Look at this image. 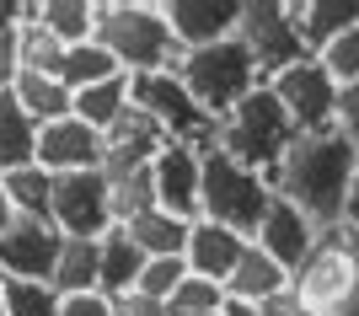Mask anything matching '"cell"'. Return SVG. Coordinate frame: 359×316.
Here are the masks:
<instances>
[{
	"mask_svg": "<svg viewBox=\"0 0 359 316\" xmlns=\"http://www.w3.org/2000/svg\"><path fill=\"white\" fill-rule=\"evenodd\" d=\"M354 166H359V151L338 129H322V135H300L295 145H290V156L279 161L269 188L279 198H290L316 231H338L344 214H348Z\"/></svg>",
	"mask_w": 359,
	"mask_h": 316,
	"instance_id": "obj_1",
	"label": "cell"
},
{
	"mask_svg": "<svg viewBox=\"0 0 359 316\" xmlns=\"http://www.w3.org/2000/svg\"><path fill=\"white\" fill-rule=\"evenodd\" d=\"M97 43L118 60L123 76H161L188 54L161 0H97Z\"/></svg>",
	"mask_w": 359,
	"mask_h": 316,
	"instance_id": "obj_2",
	"label": "cell"
},
{
	"mask_svg": "<svg viewBox=\"0 0 359 316\" xmlns=\"http://www.w3.org/2000/svg\"><path fill=\"white\" fill-rule=\"evenodd\" d=\"M295 139H300V129H295V118L285 113V102L273 97V86H257L247 102H236L220 118V139H215V145H220L225 156H236L241 166H252V172L273 177Z\"/></svg>",
	"mask_w": 359,
	"mask_h": 316,
	"instance_id": "obj_3",
	"label": "cell"
},
{
	"mask_svg": "<svg viewBox=\"0 0 359 316\" xmlns=\"http://www.w3.org/2000/svg\"><path fill=\"white\" fill-rule=\"evenodd\" d=\"M177 81L198 97V107L210 118H225L257 86H269L263 70H257V60H252V48L241 43V38H225V43H210V48H188L182 64H177Z\"/></svg>",
	"mask_w": 359,
	"mask_h": 316,
	"instance_id": "obj_4",
	"label": "cell"
},
{
	"mask_svg": "<svg viewBox=\"0 0 359 316\" xmlns=\"http://www.w3.org/2000/svg\"><path fill=\"white\" fill-rule=\"evenodd\" d=\"M273 204V188L263 172L252 166H241L236 156H225L220 145L204 151V214L198 220H215V226H231L241 236L252 241L257 226H263V214Z\"/></svg>",
	"mask_w": 359,
	"mask_h": 316,
	"instance_id": "obj_5",
	"label": "cell"
},
{
	"mask_svg": "<svg viewBox=\"0 0 359 316\" xmlns=\"http://www.w3.org/2000/svg\"><path fill=\"white\" fill-rule=\"evenodd\" d=\"M135 107H145L150 118L166 129V139L177 145H194V151H210L220 139V118H210L198 97L177 81V70H161V76H135Z\"/></svg>",
	"mask_w": 359,
	"mask_h": 316,
	"instance_id": "obj_6",
	"label": "cell"
},
{
	"mask_svg": "<svg viewBox=\"0 0 359 316\" xmlns=\"http://www.w3.org/2000/svg\"><path fill=\"white\" fill-rule=\"evenodd\" d=\"M236 38L252 48L263 81L285 76L290 64H300V60H311L306 43H300V32H295L290 0H241V27H236Z\"/></svg>",
	"mask_w": 359,
	"mask_h": 316,
	"instance_id": "obj_7",
	"label": "cell"
},
{
	"mask_svg": "<svg viewBox=\"0 0 359 316\" xmlns=\"http://www.w3.org/2000/svg\"><path fill=\"white\" fill-rule=\"evenodd\" d=\"M295 289L306 295L311 316H344L348 295H354V252H348L344 226L322 231V241L311 247V257L295 268Z\"/></svg>",
	"mask_w": 359,
	"mask_h": 316,
	"instance_id": "obj_8",
	"label": "cell"
},
{
	"mask_svg": "<svg viewBox=\"0 0 359 316\" xmlns=\"http://www.w3.org/2000/svg\"><path fill=\"white\" fill-rule=\"evenodd\" d=\"M273 97L285 102V113L295 118L300 135H322V129H338V102H344V86L327 76L322 60H300L290 64L285 76L269 81Z\"/></svg>",
	"mask_w": 359,
	"mask_h": 316,
	"instance_id": "obj_9",
	"label": "cell"
},
{
	"mask_svg": "<svg viewBox=\"0 0 359 316\" xmlns=\"http://www.w3.org/2000/svg\"><path fill=\"white\" fill-rule=\"evenodd\" d=\"M54 226H60V236H81V241H102L107 231L118 226V220H113L107 172H70V177H54Z\"/></svg>",
	"mask_w": 359,
	"mask_h": 316,
	"instance_id": "obj_10",
	"label": "cell"
},
{
	"mask_svg": "<svg viewBox=\"0 0 359 316\" xmlns=\"http://www.w3.org/2000/svg\"><path fill=\"white\" fill-rule=\"evenodd\" d=\"M107 161V135L91 129L86 118H60L38 129V166L54 172V177H70V172H102Z\"/></svg>",
	"mask_w": 359,
	"mask_h": 316,
	"instance_id": "obj_11",
	"label": "cell"
},
{
	"mask_svg": "<svg viewBox=\"0 0 359 316\" xmlns=\"http://www.w3.org/2000/svg\"><path fill=\"white\" fill-rule=\"evenodd\" d=\"M150 172H156V204L194 226L198 214H204V151L172 139V145L150 161Z\"/></svg>",
	"mask_w": 359,
	"mask_h": 316,
	"instance_id": "obj_12",
	"label": "cell"
},
{
	"mask_svg": "<svg viewBox=\"0 0 359 316\" xmlns=\"http://www.w3.org/2000/svg\"><path fill=\"white\" fill-rule=\"evenodd\" d=\"M60 252H65L60 226H48V220H16L0 236V279H38V284H48L54 268H60Z\"/></svg>",
	"mask_w": 359,
	"mask_h": 316,
	"instance_id": "obj_13",
	"label": "cell"
},
{
	"mask_svg": "<svg viewBox=\"0 0 359 316\" xmlns=\"http://www.w3.org/2000/svg\"><path fill=\"white\" fill-rule=\"evenodd\" d=\"M161 6H166V22H172L182 48L225 43L241 27V0H161Z\"/></svg>",
	"mask_w": 359,
	"mask_h": 316,
	"instance_id": "obj_14",
	"label": "cell"
},
{
	"mask_svg": "<svg viewBox=\"0 0 359 316\" xmlns=\"http://www.w3.org/2000/svg\"><path fill=\"white\" fill-rule=\"evenodd\" d=\"M252 241L273 257V263H279V268H290V279H295V268L311 257V247L322 241V231H316L311 220L290 204V198L273 193V204H269V214H263V226H257Z\"/></svg>",
	"mask_w": 359,
	"mask_h": 316,
	"instance_id": "obj_15",
	"label": "cell"
},
{
	"mask_svg": "<svg viewBox=\"0 0 359 316\" xmlns=\"http://www.w3.org/2000/svg\"><path fill=\"white\" fill-rule=\"evenodd\" d=\"M172 139H166V129L156 118H150L145 107H129L113 129H107V161L102 172L107 177H123V172H140V166H150L156 156L166 151Z\"/></svg>",
	"mask_w": 359,
	"mask_h": 316,
	"instance_id": "obj_16",
	"label": "cell"
},
{
	"mask_svg": "<svg viewBox=\"0 0 359 316\" xmlns=\"http://www.w3.org/2000/svg\"><path fill=\"white\" fill-rule=\"evenodd\" d=\"M247 247L252 241L241 236V231L231 226H215V220H194V231H188V273H204V279H215V284H231V273L241 268V257H247Z\"/></svg>",
	"mask_w": 359,
	"mask_h": 316,
	"instance_id": "obj_17",
	"label": "cell"
},
{
	"mask_svg": "<svg viewBox=\"0 0 359 316\" xmlns=\"http://www.w3.org/2000/svg\"><path fill=\"white\" fill-rule=\"evenodd\" d=\"M290 16H295V32L306 54H327L348 27H359V0H290Z\"/></svg>",
	"mask_w": 359,
	"mask_h": 316,
	"instance_id": "obj_18",
	"label": "cell"
},
{
	"mask_svg": "<svg viewBox=\"0 0 359 316\" xmlns=\"http://www.w3.org/2000/svg\"><path fill=\"white\" fill-rule=\"evenodd\" d=\"M27 11L65 48H81V43L97 38V0H27Z\"/></svg>",
	"mask_w": 359,
	"mask_h": 316,
	"instance_id": "obj_19",
	"label": "cell"
},
{
	"mask_svg": "<svg viewBox=\"0 0 359 316\" xmlns=\"http://www.w3.org/2000/svg\"><path fill=\"white\" fill-rule=\"evenodd\" d=\"M145 263L150 257L140 252V241L129 236L123 226H113L102 236V295L107 301H118V295H129V289H140V273H145Z\"/></svg>",
	"mask_w": 359,
	"mask_h": 316,
	"instance_id": "obj_20",
	"label": "cell"
},
{
	"mask_svg": "<svg viewBox=\"0 0 359 316\" xmlns=\"http://www.w3.org/2000/svg\"><path fill=\"white\" fill-rule=\"evenodd\" d=\"M48 284L60 289L65 301L70 295H102V241H81V236H65V252H60V268Z\"/></svg>",
	"mask_w": 359,
	"mask_h": 316,
	"instance_id": "obj_21",
	"label": "cell"
},
{
	"mask_svg": "<svg viewBox=\"0 0 359 316\" xmlns=\"http://www.w3.org/2000/svg\"><path fill=\"white\" fill-rule=\"evenodd\" d=\"M290 284V268H279L263 247H247V257H241V268L231 273V284H225V301H247V305H263L269 295H279V289Z\"/></svg>",
	"mask_w": 359,
	"mask_h": 316,
	"instance_id": "obj_22",
	"label": "cell"
},
{
	"mask_svg": "<svg viewBox=\"0 0 359 316\" xmlns=\"http://www.w3.org/2000/svg\"><path fill=\"white\" fill-rule=\"evenodd\" d=\"M135 107V76H107V81H97V86H86V91H75V118H86L91 129H113V123L123 118Z\"/></svg>",
	"mask_w": 359,
	"mask_h": 316,
	"instance_id": "obj_23",
	"label": "cell"
},
{
	"mask_svg": "<svg viewBox=\"0 0 359 316\" xmlns=\"http://www.w3.org/2000/svg\"><path fill=\"white\" fill-rule=\"evenodd\" d=\"M16 102H22V113L43 129V123H60V118H70V113H75V91L65 86L60 76L22 70V81H16Z\"/></svg>",
	"mask_w": 359,
	"mask_h": 316,
	"instance_id": "obj_24",
	"label": "cell"
},
{
	"mask_svg": "<svg viewBox=\"0 0 359 316\" xmlns=\"http://www.w3.org/2000/svg\"><path fill=\"white\" fill-rule=\"evenodd\" d=\"M38 161V123L22 113L16 91H0V177Z\"/></svg>",
	"mask_w": 359,
	"mask_h": 316,
	"instance_id": "obj_25",
	"label": "cell"
},
{
	"mask_svg": "<svg viewBox=\"0 0 359 316\" xmlns=\"http://www.w3.org/2000/svg\"><path fill=\"white\" fill-rule=\"evenodd\" d=\"M0 188H6V198L16 204L22 220H48V226H54V172H43V166L32 161V166L6 172Z\"/></svg>",
	"mask_w": 359,
	"mask_h": 316,
	"instance_id": "obj_26",
	"label": "cell"
},
{
	"mask_svg": "<svg viewBox=\"0 0 359 316\" xmlns=\"http://www.w3.org/2000/svg\"><path fill=\"white\" fill-rule=\"evenodd\" d=\"M123 231L140 241V252H145V257H182L194 226L177 220V214H166V209H150V214H140V220H129Z\"/></svg>",
	"mask_w": 359,
	"mask_h": 316,
	"instance_id": "obj_27",
	"label": "cell"
},
{
	"mask_svg": "<svg viewBox=\"0 0 359 316\" xmlns=\"http://www.w3.org/2000/svg\"><path fill=\"white\" fill-rule=\"evenodd\" d=\"M107 188H113V220H118V226H129V220H140V214H150V209H161V204H156V172H150V166L123 172V177H107Z\"/></svg>",
	"mask_w": 359,
	"mask_h": 316,
	"instance_id": "obj_28",
	"label": "cell"
},
{
	"mask_svg": "<svg viewBox=\"0 0 359 316\" xmlns=\"http://www.w3.org/2000/svg\"><path fill=\"white\" fill-rule=\"evenodd\" d=\"M107 76H118V60H113L97 38H91V43H81V48H65L60 81H65L70 91H86V86H97V81H107Z\"/></svg>",
	"mask_w": 359,
	"mask_h": 316,
	"instance_id": "obj_29",
	"label": "cell"
},
{
	"mask_svg": "<svg viewBox=\"0 0 359 316\" xmlns=\"http://www.w3.org/2000/svg\"><path fill=\"white\" fill-rule=\"evenodd\" d=\"M6 316H65V295L38 279H0Z\"/></svg>",
	"mask_w": 359,
	"mask_h": 316,
	"instance_id": "obj_30",
	"label": "cell"
},
{
	"mask_svg": "<svg viewBox=\"0 0 359 316\" xmlns=\"http://www.w3.org/2000/svg\"><path fill=\"white\" fill-rule=\"evenodd\" d=\"M16 48H22V70H38V76H60L65 64V43L54 38L48 27H38L27 11V22H22V32H16Z\"/></svg>",
	"mask_w": 359,
	"mask_h": 316,
	"instance_id": "obj_31",
	"label": "cell"
},
{
	"mask_svg": "<svg viewBox=\"0 0 359 316\" xmlns=\"http://www.w3.org/2000/svg\"><path fill=\"white\" fill-rule=\"evenodd\" d=\"M225 305V284H215V279H204V273H188L177 284V295L166 301V311L172 316H210Z\"/></svg>",
	"mask_w": 359,
	"mask_h": 316,
	"instance_id": "obj_32",
	"label": "cell"
},
{
	"mask_svg": "<svg viewBox=\"0 0 359 316\" xmlns=\"http://www.w3.org/2000/svg\"><path fill=\"white\" fill-rule=\"evenodd\" d=\"M182 279H188V257H150L145 273H140V295H150V301H172Z\"/></svg>",
	"mask_w": 359,
	"mask_h": 316,
	"instance_id": "obj_33",
	"label": "cell"
},
{
	"mask_svg": "<svg viewBox=\"0 0 359 316\" xmlns=\"http://www.w3.org/2000/svg\"><path fill=\"white\" fill-rule=\"evenodd\" d=\"M316 60L327 64V76L338 81V86H354L359 81V27H348L344 38H338L327 54H316Z\"/></svg>",
	"mask_w": 359,
	"mask_h": 316,
	"instance_id": "obj_34",
	"label": "cell"
},
{
	"mask_svg": "<svg viewBox=\"0 0 359 316\" xmlns=\"http://www.w3.org/2000/svg\"><path fill=\"white\" fill-rule=\"evenodd\" d=\"M257 316H311V305H306V295H300L295 279H290L279 295H269V301L257 305Z\"/></svg>",
	"mask_w": 359,
	"mask_h": 316,
	"instance_id": "obj_35",
	"label": "cell"
},
{
	"mask_svg": "<svg viewBox=\"0 0 359 316\" xmlns=\"http://www.w3.org/2000/svg\"><path fill=\"white\" fill-rule=\"evenodd\" d=\"M338 135L359 151V81L344 86V102H338Z\"/></svg>",
	"mask_w": 359,
	"mask_h": 316,
	"instance_id": "obj_36",
	"label": "cell"
},
{
	"mask_svg": "<svg viewBox=\"0 0 359 316\" xmlns=\"http://www.w3.org/2000/svg\"><path fill=\"white\" fill-rule=\"evenodd\" d=\"M113 316H172V311H166V301H150V295L129 289V295L113 301Z\"/></svg>",
	"mask_w": 359,
	"mask_h": 316,
	"instance_id": "obj_37",
	"label": "cell"
},
{
	"mask_svg": "<svg viewBox=\"0 0 359 316\" xmlns=\"http://www.w3.org/2000/svg\"><path fill=\"white\" fill-rule=\"evenodd\" d=\"M16 81H22V48L11 32V38H0V91H16Z\"/></svg>",
	"mask_w": 359,
	"mask_h": 316,
	"instance_id": "obj_38",
	"label": "cell"
},
{
	"mask_svg": "<svg viewBox=\"0 0 359 316\" xmlns=\"http://www.w3.org/2000/svg\"><path fill=\"white\" fill-rule=\"evenodd\" d=\"M65 316H113V301H107V295H70V301H65Z\"/></svg>",
	"mask_w": 359,
	"mask_h": 316,
	"instance_id": "obj_39",
	"label": "cell"
},
{
	"mask_svg": "<svg viewBox=\"0 0 359 316\" xmlns=\"http://www.w3.org/2000/svg\"><path fill=\"white\" fill-rule=\"evenodd\" d=\"M344 236H348V252H354V295H348L344 316H359V226H344Z\"/></svg>",
	"mask_w": 359,
	"mask_h": 316,
	"instance_id": "obj_40",
	"label": "cell"
},
{
	"mask_svg": "<svg viewBox=\"0 0 359 316\" xmlns=\"http://www.w3.org/2000/svg\"><path fill=\"white\" fill-rule=\"evenodd\" d=\"M16 220H22V214H16V204L6 198V188H0V236H6V231H11Z\"/></svg>",
	"mask_w": 359,
	"mask_h": 316,
	"instance_id": "obj_41",
	"label": "cell"
},
{
	"mask_svg": "<svg viewBox=\"0 0 359 316\" xmlns=\"http://www.w3.org/2000/svg\"><path fill=\"white\" fill-rule=\"evenodd\" d=\"M344 226H359V166H354V188H348V214Z\"/></svg>",
	"mask_w": 359,
	"mask_h": 316,
	"instance_id": "obj_42",
	"label": "cell"
},
{
	"mask_svg": "<svg viewBox=\"0 0 359 316\" xmlns=\"http://www.w3.org/2000/svg\"><path fill=\"white\" fill-rule=\"evenodd\" d=\"M220 316H257V305H247V301H225Z\"/></svg>",
	"mask_w": 359,
	"mask_h": 316,
	"instance_id": "obj_43",
	"label": "cell"
},
{
	"mask_svg": "<svg viewBox=\"0 0 359 316\" xmlns=\"http://www.w3.org/2000/svg\"><path fill=\"white\" fill-rule=\"evenodd\" d=\"M0 316H6V295H0Z\"/></svg>",
	"mask_w": 359,
	"mask_h": 316,
	"instance_id": "obj_44",
	"label": "cell"
},
{
	"mask_svg": "<svg viewBox=\"0 0 359 316\" xmlns=\"http://www.w3.org/2000/svg\"><path fill=\"white\" fill-rule=\"evenodd\" d=\"M210 316H220V311H210Z\"/></svg>",
	"mask_w": 359,
	"mask_h": 316,
	"instance_id": "obj_45",
	"label": "cell"
}]
</instances>
